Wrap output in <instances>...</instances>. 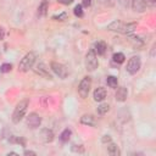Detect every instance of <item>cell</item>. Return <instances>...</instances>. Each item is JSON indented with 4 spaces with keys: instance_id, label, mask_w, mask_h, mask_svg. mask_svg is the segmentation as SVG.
<instances>
[{
    "instance_id": "obj_25",
    "label": "cell",
    "mask_w": 156,
    "mask_h": 156,
    "mask_svg": "<svg viewBox=\"0 0 156 156\" xmlns=\"http://www.w3.org/2000/svg\"><path fill=\"white\" fill-rule=\"evenodd\" d=\"M72 151H73V152L83 154V152H84V147H83L82 145H73V146H72Z\"/></svg>"
},
{
    "instance_id": "obj_17",
    "label": "cell",
    "mask_w": 156,
    "mask_h": 156,
    "mask_svg": "<svg viewBox=\"0 0 156 156\" xmlns=\"http://www.w3.org/2000/svg\"><path fill=\"white\" fill-rule=\"evenodd\" d=\"M48 9H49V2H48V0H43V1L40 2V5L38 6V15H39V16L46 15Z\"/></svg>"
},
{
    "instance_id": "obj_22",
    "label": "cell",
    "mask_w": 156,
    "mask_h": 156,
    "mask_svg": "<svg viewBox=\"0 0 156 156\" xmlns=\"http://www.w3.org/2000/svg\"><path fill=\"white\" fill-rule=\"evenodd\" d=\"M11 68H12V65L11 63H2L0 66V72L1 73H7V72L11 71Z\"/></svg>"
},
{
    "instance_id": "obj_4",
    "label": "cell",
    "mask_w": 156,
    "mask_h": 156,
    "mask_svg": "<svg viewBox=\"0 0 156 156\" xmlns=\"http://www.w3.org/2000/svg\"><path fill=\"white\" fill-rule=\"evenodd\" d=\"M99 66V61H98V56L95 54V51L93 49H90L88 52H87V56H85V67L88 71L93 72L98 68Z\"/></svg>"
},
{
    "instance_id": "obj_20",
    "label": "cell",
    "mask_w": 156,
    "mask_h": 156,
    "mask_svg": "<svg viewBox=\"0 0 156 156\" xmlns=\"http://www.w3.org/2000/svg\"><path fill=\"white\" fill-rule=\"evenodd\" d=\"M71 134H72L71 129L66 128V129H65V130L61 133V135H60V139H61V141H63V143H67V141L69 140V138H71Z\"/></svg>"
},
{
    "instance_id": "obj_10",
    "label": "cell",
    "mask_w": 156,
    "mask_h": 156,
    "mask_svg": "<svg viewBox=\"0 0 156 156\" xmlns=\"http://www.w3.org/2000/svg\"><path fill=\"white\" fill-rule=\"evenodd\" d=\"M147 7V2L145 0H132V9L135 12H144Z\"/></svg>"
},
{
    "instance_id": "obj_31",
    "label": "cell",
    "mask_w": 156,
    "mask_h": 156,
    "mask_svg": "<svg viewBox=\"0 0 156 156\" xmlns=\"http://www.w3.org/2000/svg\"><path fill=\"white\" fill-rule=\"evenodd\" d=\"M24 155H34V156H35L37 154H35L34 151H30V150H26V151H24Z\"/></svg>"
},
{
    "instance_id": "obj_24",
    "label": "cell",
    "mask_w": 156,
    "mask_h": 156,
    "mask_svg": "<svg viewBox=\"0 0 156 156\" xmlns=\"http://www.w3.org/2000/svg\"><path fill=\"white\" fill-rule=\"evenodd\" d=\"M52 18L56 20V21H65V20H67V13H66V12H62V13H60V15L52 16Z\"/></svg>"
},
{
    "instance_id": "obj_30",
    "label": "cell",
    "mask_w": 156,
    "mask_h": 156,
    "mask_svg": "<svg viewBox=\"0 0 156 156\" xmlns=\"http://www.w3.org/2000/svg\"><path fill=\"white\" fill-rule=\"evenodd\" d=\"M4 37H5V32H4V28H1V27H0V40H1V39H4Z\"/></svg>"
},
{
    "instance_id": "obj_27",
    "label": "cell",
    "mask_w": 156,
    "mask_h": 156,
    "mask_svg": "<svg viewBox=\"0 0 156 156\" xmlns=\"http://www.w3.org/2000/svg\"><path fill=\"white\" fill-rule=\"evenodd\" d=\"M101 141H102V143H110V141H111L110 135H104L102 139H101Z\"/></svg>"
},
{
    "instance_id": "obj_13",
    "label": "cell",
    "mask_w": 156,
    "mask_h": 156,
    "mask_svg": "<svg viewBox=\"0 0 156 156\" xmlns=\"http://www.w3.org/2000/svg\"><path fill=\"white\" fill-rule=\"evenodd\" d=\"M93 98L95 101H102L105 98H106V89L105 88H96L94 90V94H93Z\"/></svg>"
},
{
    "instance_id": "obj_1",
    "label": "cell",
    "mask_w": 156,
    "mask_h": 156,
    "mask_svg": "<svg viewBox=\"0 0 156 156\" xmlns=\"http://www.w3.org/2000/svg\"><path fill=\"white\" fill-rule=\"evenodd\" d=\"M136 28V23L132 22V23H123L122 21H113L111 22L106 29L108 30H113V32H118V33H123V34H130L134 32V29Z\"/></svg>"
},
{
    "instance_id": "obj_5",
    "label": "cell",
    "mask_w": 156,
    "mask_h": 156,
    "mask_svg": "<svg viewBox=\"0 0 156 156\" xmlns=\"http://www.w3.org/2000/svg\"><path fill=\"white\" fill-rule=\"evenodd\" d=\"M90 87H91V78L89 76H85L79 85H78V94L80 95L82 99H87L88 98V94H89V90H90Z\"/></svg>"
},
{
    "instance_id": "obj_28",
    "label": "cell",
    "mask_w": 156,
    "mask_h": 156,
    "mask_svg": "<svg viewBox=\"0 0 156 156\" xmlns=\"http://www.w3.org/2000/svg\"><path fill=\"white\" fill-rule=\"evenodd\" d=\"M119 2H121V5L123 7H127L129 5V0H119Z\"/></svg>"
},
{
    "instance_id": "obj_12",
    "label": "cell",
    "mask_w": 156,
    "mask_h": 156,
    "mask_svg": "<svg viewBox=\"0 0 156 156\" xmlns=\"http://www.w3.org/2000/svg\"><path fill=\"white\" fill-rule=\"evenodd\" d=\"M40 139L44 143H51L54 140V133H52V130L51 129H48V128L41 129V132H40Z\"/></svg>"
},
{
    "instance_id": "obj_8",
    "label": "cell",
    "mask_w": 156,
    "mask_h": 156,
    "mask_svg": "<svg viewBox=\"0 0 156 156\" xmlns=\"http://www.w3.org/2000/svg\"><path fill=\"white\" fill-rule=\"evenodd\" d=\"M40 123H41V117H40L38 113H35V112L29 113V116L27 117V126H28L30 129L38 128V127L40 126Z\"/></svg>"
},
{
    "instance_id": "obj_16",
    "label": "cell",
    "mask_w": 156,
    "mask_h": 156,
    "mask_svg": "<svg viewBox=\"0 0 156 156\" xmlns=\"http://www.w3.org/2000/svg\"><path fill=\"white\" fill-rule=\"evenodd\" d=\"M107 154L111 155V156H119L121 155V151H119V149H118V146L116 144H113V143L110 141V144L107 146Z\"/></svg>"
},
{
    "instance_id": "obj_6",
    "label": "cell",
    "mask_w": 156,
    "mask_h": 156,
    "mask_svg": "<svg viewBox=\"0 0 156 156\" xmlns=\"http://www.w3.org/2000/svg\"><path fill=\"white\" fill-rule=\"evenodd\" d=\"M50 67H51L52 72H54L56 76H58L60 78H62V79H65V78L68 76V71H67L66 66H63V65L60 63V62L52 61V62L50 63Z\"/></svg>"
},
{
    "instance_id": "obj_2",
    "label": "cell",
    "mask_w": 156,
    "mask_h": 156,
    "mask_svg": "<svg viewBox=\"0 0 156 156\" xmlns=\"http://www.w3.org/2000/svg\"><path fill=\"white\" fill-rule=\"evenodd\" d=\"M27 107H28V100H22L16 105L15 111L12 113V122L13 123H18L24 117V115L27 112Z\"/></svg>"
},
{
    "instance_id": "obj_21",
    "label": "cell",
    "mask_w": 156,
    "mask_h": 156,
    "mask_svg": "<svg viewBox=\"0 0 156 156\" xmlns=\"http://www.w3.org/2000/svg\"><path fill=\"white\" fill-rule=\"evenodd\" d=\"M106 83H107V85H108L110 88H117V84H118L117 78H116L115 76H108V77L106 78Z\"/></svg>"
},
{
    "instance_id": "obj_14",
    "label": "cell",
    "mask_w": 156,
    "mask_h": 156,
    "mask_svg": "<svg viewBox=\"0 0 156 156\" xmlns=\"http://www.w3.org/2000/svg\"><path fill=\"white\" fill-rule=\"evenodd\" d=\"M106 49H107V46H106V44L104 41H96L94 44V48H93V50L98 55H104L106 52Z\"/></svg>"
},
{
    "instance_id": "obj_29",
    "label": "cell",
    "mask_w": 156,
    "mask_h": 156,
    "mask_svg": "<svg viewBox=\"0 0 156 156\" xmlns=\"http://www.w3.org/2000/svg\"><path fill=\"white\" fill-rule=\"evenodd\" d=\"M90 4H91V0H83V6L88 7V6H90Z\"/></svg>"
},
{
    "instance_id": "obj_15",
    "label": "cell",
    "mask_w": 156,
    "mask_h": 156,
    "mask_svg": "<svg viewBox=\"0 0 156 156\" xmlns=\"http://www.w3.org/2000/svg\"><path fill=\"white\" fill-rule=\"evenodd\" d=\"M127 95H128V91L124 87H119L117 88V91H116V100L117 101H124L127 99Z\"/></svg>"
},
{
    "instance_id": "obj_32",
    "label": "cell",
    "mask_w": 156,
    "mask_h": 156,
    "mask_svg": "<svg viewBox=\"0 0 156 156\" xmlns=\"http://www.w3.org/2000/svg\"><path fill=\"white\" fill-rule=\"evenodd\" d=\"M145 1H149L150 4H155V1H156V0H145Z\"/></svg>"
},
{
    "instance_id": "obj_26",
    "label": "cell",
    "mask_w": 156,
    "mask_h": 156,
    "mask_svg": "<svg viewBox=\"0 0 156 156\" xmlns=\"http://www.w3.org/2000/svg\"><path fill=\"white\" fill-rule=\"evenodd\" d=\"M73 1H74V0H57V2L63 4V5H71Z\"/></svg>"
},
{
    "instance_id": "obj_23",
    "label": "cell",
    "mask_w": 156,
    "mask_h": 156,
    "mask_svg": "<svg viewBox=\"0 0 156 156\" xmlns=\"http://www.w3.org/2000/svg\"><path fill=\"white\" fill-rule=\"evenodd\" d=\"M73 12H74V15H76L77 17H82V16H83V7H82V5H77V6L74 7Z\"/></svg>"
},
{
    "instance_id": "obj_18",
    "label": "cell",
    "mask_w": 156,
    "mask_h": 156,
    "mask_svg": "<svg viewBox=\"0 0 156 156\" xmlns=\"http://www.w3.org/2000/svg\"><path fill=\"white\" fill-rule=\"evenodd\" d=\"M124 60H126V56H124L122 52L113 54V56H112V61H113L115 63H118V65L123 63V62H124Z\"/></svg>"
},
{
    "instance_id": "obj_7",
    "label": "cell",
    "mask_w": 156,
    "mask_h": 156,
    "mask_svg": "<svg viewBox=\"0 0 156 156\" xmlns=\"http://www.w3.org/2000/svg\"><path fill=\"white\" fill-rule=\"evenodd\" d=\"M140 58L138 57V56H133L132 58H129V61H128V63H127V72L129 73V74H135L138 71H139V68H140Z\"/></svg>"
},
{
    "instance_id": "obj_19",
    "label": "cell",
    "mask_w": 156,
    "mask_h": 156,
    "mask_svg": "<svg viewBox=\"0 0 156 156\" xmlns=\"http://www.w3.org/2000/svg\"><path fill=\"white\" fill-rule=\"evenodd\" d=\"M108 110H110V105L108 104H100L98 106V113L101 115V116L106 115L108 112Z\"/></svg>"
},
{
    "instance_id": "obj_3",
    "label": "cell",
    "mask_w": 156,
    "mask_h": 156,
    "mask_svg": "<svg viewBox=\"0 0 156 156\" xmlns=\"http://www.w3.org/2000/svg\"><path fill=\"white\" fill-rule=\"evenodd\" d=\"M35 54L34 52H28L23 56V58L20 61V65H18V71L21 72H27L29 71L34 63H35Z\"/></svg>"
},
{
    "instance_id": "obj_11",
    "label": "cell",
    "mask_w": 156,
    "mask_h": 156,
    "mask_svg": "<svg viewBox=\"0 0 156 156\" xmlns=\"http://www.w3.org/2000/svg\"><path fill=\"white\" fill-rule=\"evenodd\" d=\"M80 123L85 124V126H89V127H95L98 122H96V118L93 115H83L80 117Z\"/></svg>"
},
{
    "instance_id": "obj_9",
    "label": "cell",
    "mask_w": 156,
    "mask_h": 156,
    "mask_svg": "<svg viewBox=\"0 0 156 156\" xmlns=\"http://www.w3.org/2000/svg\"><path fill=\"white\" fill-rule=\"evenodd\" d=\"M33 69H34V72H35L37 74H39V76H41V77H44V78H48V79H51V78H52L51 74H50V72H49V69L46 68V66H45L43 62L37 63Z\"/></svg>"
}]
</instances>
